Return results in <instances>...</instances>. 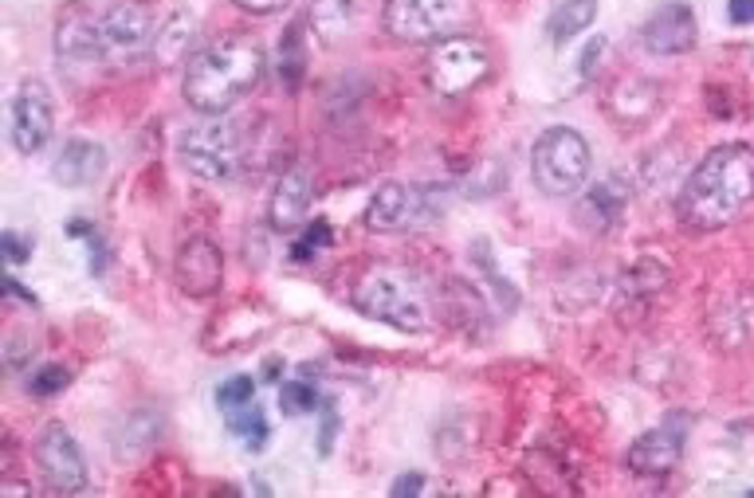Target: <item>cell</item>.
Listing matches in <instances>:
<instances>
[{
	"mask_svg": "<svg viewBox=\"0 0 754 498\" xmlns=\"http://www.w3.org/2000/svg\"><path fill=\"white\" fill-rule=\"evenodd\" d=\"M754 201V149L743 142H727L692 169L680 189V220L692 232H719L735 224L739 212Z\"/></svg>",
	"mask_w": 754,
	"mask_h": 498,
	"instance_id": "obj_1",
	"label": "cell"
},
{
	"mask_svg": "<svg viewBox=\"0 0 754 498\" xmlns=\"http://www.w3.org/2000/svg\"><path fill=\"white\" fill-rule=\"evenodd\" d=\"M264 78V51L248 36H225L185 63V102L201 114H225Z\"/></svg>",
	"mask_w": 754,
	"mask_h": 498,
	"instance_id": "obj_2",
	"label": "cell"
},
{
	"mask_svg": "<svg viewBox=\"0 0 754 498\" xmlns=\"http://www.w3.org/2000/svg\"><path fill=\"white\" fill-rule=\"evenodd\" d=\"M350 299L366 318H378V323L393 326V330L421 333L432 323L429 291H424L421 275H412L409 267H397V264L366 267L358 275V283H354Z\"/></svg>",
	"mask_w": 754,
	"mask_h": 498,
	"instance_id": "obj_3",
	"label": "cell"
},
{
	"mask_svg": "<svg viewBox=\"0 0 754 498\" xmlns=\"http://www.w3.org/2000/svg\"><path fill=\"white\" fill-rule=\"evenodd\" d=\"M177 154H181V166L193 177L220 185V181H232L244 166V137H240V126L232 118L205 114L181 134Z\"/></svg>",
	"mask_w": 754,
	"mask_h": 498,
	"instance_id": "obj_4",
	"label": "cell"
},
{
	"mask_svg": "<svg viewBox=\"0 0 754 498\" xmlns=\"http://www.w3.org/2000/svg\"><path fill=\"white\" fill-rule=\"evenodd\" d=\"M476 24V0H390L385 32L402 44H441Z\"/></svg>",
	"mask_w": 754,
	"mask_h": 498,
	"instance_id": "obj_5",
	"label": "cell"
},
{
	"mask_svg": "<svg viewBox=\"0 0 754 498\" xmlns=\"http://www.w3.org/2000/svg\"><path fill=\"white\" fill-rule=\"evenodd\" d=\"M589 166H594V157H589L586 137L570 126L542 130L535 149H530V177H535V185L547 196L582 193Z\"/></svg>",
	"mask_w": 754,
	"mask_h": 498,
	"instance_id": "obj_6",
	"label": "cell"
},
{
	"mask_svg": "<svg viewBox=\"0 0 754 498\" xmlns=\"http://www.w3.org/2000/svg\"><path fill=\"white\" fill-rule=\"evenodd\" d=\"M491 75V51L483 39L476 36H448L441 44H432L429 59H424V78L436 95H468Z\"/></svg>",
	"mask_w": 754,
	"mask_h": 498,
	"instance_id": "obj_7",
	"label": "cell"
},
{
	"mask_svg": "<svg viewBox=\"0 0 754 498\" xmlns=\"http://www.w3.org/2000/svg\"><path fill=\"white\" fill-rule=\"evenodd\" d=\"M154 12L142 0H115L107 12H98V56L107 63H130L154 51Z\"/></svg>",
	"mask_w": 754,
	"mask_h": 498,
	"instance_id": "obj_8",
	"label": "cell"
},
{
	"mask_svg": "<svg viewBox=\"0 0 754 498\" xmlns=\"http://www.w3.org/2000/svg\"><path fill=\"white\" fill-rule=\"evenodd\" d=\"M441 205L432 189H412V185H382L366 205V228L370 232H405V228H424L436 220Z\"/></svg>",
	"mask_w": 754,
	"mask_h": 498,
	"instance_id": "obj_9",
	"label": "cell"
},
{
	"mask_svg": "<svg viewBox=\"0 0 754 498\" xmlns=\"http://www.w3.org/2000/svg\"><path fill=\"white\" fill-rule=\"evenodd\" d=\"M51 130H56L51 90L39 78H24L12 95V146H16V154H39L51 142Z\"/></svg>",
	"mask_w": 754,
	"mask_h": 498,
	"instance_id": "obj_10",
	"label": "cell"
},
{
	"mask_svg": "<svg viewBox=\"0 0 754 498\" xmlns=\"http://www.w3.org/2000/svg\"><path fill=\"white\" fill-rule=\"evenodd\" d=\"M36 463L48 487L59 490V495H79L87 487V460H83L75 436L63 424H48L36 436Z\"/></svg>",
	"mask_w": 754,
	"mask_h": 498,
	"instance_id": "obj_11",
	"label": "cell"
},
{
	"mask_svg": "<svg viewBox=\"0 0 754 498\" xmlns=\"http://www.w3.org/2000/svg\"><path fill=\"white\" fill-rule=\"evenodd\" d=\"M696 12L687 9L684 0H668L641 24V44H645L648 56H684V51L696 48Z\"/></svg>",
	"mask_w": 754,
	"mask_h": 498,
	"instance_id": "obj_12",
	"label": "cell"
},
{
	"mask_svg": "<svg viewBox=\"0 0 754 498\" xmlns=\"http://www.w3.org/2000/svg\"><path fill=\"white\" fill-rule=\"evenodd\" d=\"M173 279L189 299H208V294H216V287L225 283V255H220V247L213 240L193 235L177 252Z\"/></svg>",
	"mask_w": 754,
	"mask_h": 498,
	"instance_id": "obj_13",
	"label": "cell"
},
{
	"mask_svg": "<svg viewBox=\"0 0 754 498\" xmlns=\"http://www.w3.org/2000/svg\"><path fill=\"white\" fill-rule=\"evenodd\" d=\"M680 456H684V432L677 424H660V428H648L629 448L625 463L641 475H668L680 463Z\"/></svg>",
	"mask_w": 754,
	"mask_h": 498,
	"instance_id": "obj_14",
	"label": "cell"
},
{
	"mask_svg": "<svg viewBox=\"0 0 754 498\" xmlns=\"http://www.w3.org/2000/svg\"><path fill=\"white\" fill-rule=\"evenodd\" d=\"M107 169V149L87 142V137H71L68 146L59 149V157L51 161V177L63 189H87L95 185Z\"/></svg>",
	"mask_w": 754,
	"mask_h": 498,
	"instance_id": "obj_15",
	"label": "cell"
},
{
	"mask_svg": "<svg viewBox=\"0 0 754 498\" xmlns=\"http://www.w3.org/2000/svg\"><path fill=\"white\" fill-rule=\"evenodd\" d=\"M56 51L71 63H98V16L87 9H71L56 28Z\"/></svg>",
	"mask_w": 754,
	"mask_h": 498,
	"instance_id": "obj_16",
	"label": "cell"
},
{
	"mask_svg": "<svg viewBox=\"0 0 754 498\" xmlns=\"http://www.w3.org/2000/svg\"><path fill=\"white\" fill-rule=\"evenodd\" d=\"M311 196H314L311 173H307L303 166L287 169L272 193V224L279 228V232L295 228L307 216V208H311Z\"/></svg>",
	"mask_w": 754,
	"mask_h": 498,
	"instance_id": "obj_17",
	"label": "cell"
},
{
	"mask_svg": "<svg viewBox=\"0 0 754 498\" xmlns=\"http://www.w3.org/2000/svg\"><path fill=\"white\" fill-rule=\"evenodd\" d=\"M193 39H196V16L193 12H173V16L157 28L154 36V51L149 56L161 63V68H173L181 59H193Z\"/></svg>",
	"mask_w": 754,
	"mask_h": 498,
	"instance_id": "obj_18",
	"label": "cell"
},
{
	"mask_svg": "<svg viewBox=\"0 0 754 498\" xmlns=\"http://www.w3.org/2000/svg\"><path fill=\"white\" fill-rule=\"evenodd\" d=\"M621 208H625V189L618 185V181H601V185H594L586 193V201H582V220H586L589 228H613L618 224Z\"/></svg>",
	"mask_w": 754,
	"mask_h": 498,
	"instance_id": "obj_19",
	"label": "cell"
},
{
	"mask_svg": "<svg viewBox=\"0 0 754 498\" xmlns=\"http://www.w3.org/2000/svg\"><path fill=\"white\" fill-rule=\"evenodd\" d=\"M598 20V0H562L559 9L550 12V39L554 44H570L574 36L589 28Z\"/></svg>",
	"mask_w": 754,
	"mask_h": 498,
	"instance_id": "obj_20",
	"label": "cell"
},
{
	"mask_svg": "<svg viewBox=\"0 0 754 498\" xmlns=\"http://www.w3.org/2000/svg\"><path fill=\"white\" fill-rule=\"evenodd\" d=\"M311 20H314V32H319L326 44H338L354 24V0H314Z\"/></svg>",
	"mask_w": 754,
	"mask_h": 498,
	"instance_id": "obj_21",
	"label": "cell"
},
{
	"mask_svg": "<svg viewBox=\"0 0 754 498\" xmlns=\"http://www.w3.org/2000/svg\"><path fill=\"white\" fill-rule=\"evenodd\" d=\"M307 56H303V24H291L279 39V75H284V87L295 90L299 78H303Z\"/></svg>",
	"mask_w": 754,
	"mask_h": 498,
	"instance_id": "obj_22",
	"label": "cell"
},
{
	"mask_svg": "<svg viewBox=\"0 0 754 498\" xmlns=\"http://www.w3.org/2000/svg\"><path fill=\"white\" fill-rule=\"evenodd\" d=\"M228 428L244 440L248 451H260L267 444V421H264V412H260V404H252V401L228 412Z\"/></svg>",
	"mask_w": 754,
	"mask_h": 498,
	"instance_id": "obj_23",
	"label": "cell"
},
{
	"mask_svg": "<svg viewBox=\"0 0 754 498\" xmlns=\"http://www.w3.org/2000/svg\"><path fill=\"white\" fill-rule=\"evenodd\" d=\"M314 404H319V392H314L307 381H287L284 392H279V409H284L287 416H303V412H311Z\"/></svg>",
	"mask_w": 754,
	"mask_h": 498,
	"instance_id": "obj_24",
	"label": "cell"
},
{
	"mask_svg": "<svg viewBox=\"0 0 754 498\" xmlns=\"http://www.w3.org/2000/svg\"><path fill=\"white\" fill-rule=\"evenodd\" d=\"M68 385H71V373L63 369V365H44V369L32 373L28 392H36V397H51V392L68 389Z\"/></svg>",
	"mask_w": 754,
	"mask_h": 498,
	"instance_id": "obj_25",
	"label": "cell"
},
{
	"mask_svg": "<svg viewBox=\"0 0 754 498\" xmlns=\"http://www.w3.org/2000/svg\"><path fill=\"white\" fill-rule=\"evenodd\" d=\"M323 247H331V224H326V220H314V224L295 240V259H311V255H319Z\"/></svg>",
	"mask_w": 754,
	"mask_h": 498,
	"instance_id": "obj_26",
	"label": "cell"
},
{
	"mask_svg": "<svg viewBox=\"0 0 754 498\" xmlns=\"http://www.w3.org/2000/svg\"><path fill=\"white\" fill-rule=\"evenodd\" d=\"M252 397H255L252 377H232V381H225L220 389H216V401H220V409H225V412L240 409V404H248Z\"/></svg>",
	"mask_w": 754,
	"mask_h": 498,
	"instance_id": "obj_27",
	"label": "cell"
},
{
	"mask_svg": "<svg viewBox=\"0 0 754 498\" xmlns=\"http://www.w3.org/2000/svg\"><path fill=\"white\" fill-rule=\"evenodd\" d=\"M727 20L731 24H754V0H727Z\"/></svg>",
	"mask_w": 754,
	"mask_h": 498,
	"instance_id": "obj_28",
	"label": "cell"
},
{
	"mask_svg": "<svg viewBox=\"0 0 754 498\" xmlns=\"http://www.w3.org/2000/svg\"><path fill=\"white\" fill-rule=\"evenodd\" d=\"M232 4H240L244 12H255V16H272V12L287 9L291 0H232Z\"/></svg>",
	"mask_w": 754,
	"mask_h": 498,
	"instance_id": "obj_29",
	"label": "cell"
},
{
	"mask_svg": "<svg viewBox=\"0 0 754 498\" xmlns=\"http://www.w3.org/2000/svg\"><path fill=\"white\" fill-rule=\"evenodd\" d=\"M421 490H424V479H421V475H402V479L393 483L390 495H393V498H405V495H421Z\"/></svg>",
	"mask_w": 754,
	"mask_h": 498,
	"instance_id": "obj_30",
	"label": "cell"
},
{
	"mask_svg": "<svg viewBox=\"0 0 754 498\" xmlns=\"http://www.w3.org/2000/svg\"><path fill=\"white\" fill-rule=\"evenodd\" d=\"M4 252H9L12 264H24V259H28V244H24L16 232H4Z\"/></svg>",
	"mask_w": 754,
	"mask_h": 498,
	"instance_id": "obj_31",
	"label": "cell"
},
{
	"mask_svg": "<svg viewBox=\"0 0 754 498\" xmlns=\"http://www.w3.org/2000/svg\"><path fill=\"white\" fill-rule=\"evenodd\" d=\"M601 51H606V39H594V44L586 48V56H582V71H586V75L594 71V59H598Z\"/></svg>",
	"mask_w": 754,
	"mask_h": 498,
	"instance_id": "obj_32",
	"label": "cell"
}]
</instances>
